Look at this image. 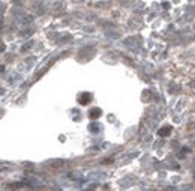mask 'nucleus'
I'll list each match as a JSON object with an SVG mask.
<instances>
[{
  "label": "nucleus",
  "instance_id": "1",
  "mask_svg": "<svg viewBox=\"0 0 195 191\" xmlns=\"http://www.w3.org/2000/svg\"><path fill=\"white\" fill-rule=\"evenodd\" d=\"M99 114H101V111H99L98 108H96V110H93V113H90V116H92V118H98Z\"/></svg>",
  "mask_w": 195,
  "mask_h": 191
},
{
  "label": "nucleus",
  "instance_id": "2",
  "mask_svg": "<svg viewBox=\"0 0 195 191\" xmlns=\"http://www.w3.org/2000/svg\"><path fill=\"white\" fill-rule=\"evenodd\" d=\"M161 135H164V134H170V128H167V130H162L161 132H159Z\"/></svg>",
  "mask_w": 195,
  "mask_h": 191
}]
</instances>
